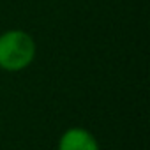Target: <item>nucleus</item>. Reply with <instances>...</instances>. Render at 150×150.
<instances>
[{
    "label": "nucleus",
    "instance_id": "1",
    "mask_svg": "<svg viewBox=\"0 0 150 150\" xmlns=\"http://www.w3.org/2000/svg\"><path fill=\"white\" fill-rule=\"evenodd\" d=\"M35 42L23 30H9L0 35V67L16 72L32 64Z\"/></svg>",
    "mask_w": 150,
    "mask_h": 150
},
{
    "label": "nucleus",
    "instance_id": "2",
    "mask_svg": "<svg viewBox=\"0 0 150 150\" xmlns=\"http://www.w3.org/2000/svg\"><path fill=\"white\" fill-rule=\"evenodd\" d=\"M58 150H99V145L87 129L72 127L62 134Z\"/></svg>",
    "mask_w": 150,
    "mask_h": 150
}]
</instances>
